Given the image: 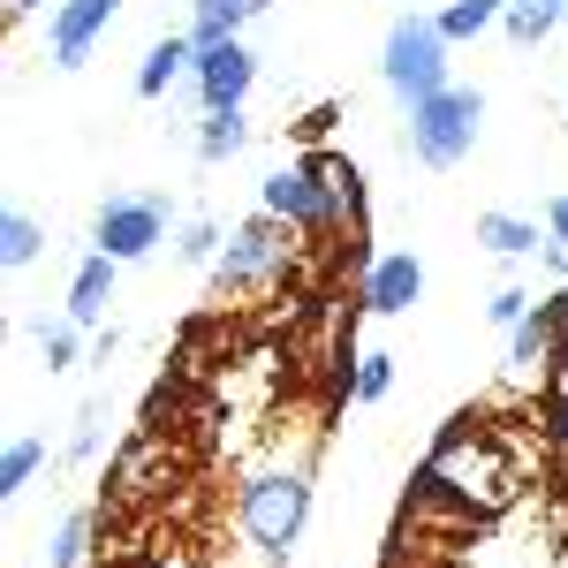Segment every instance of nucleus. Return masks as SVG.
<instances>
[{
	"instance_id": "nucleus-16",
	"label": "nucleus",
	"mask_w": 568,
	"mask_h": 568,
	"mask_svg": "<svg viewBox=\"0 0 568 568\" xmlns=\"http://www.w3.org/2000/svg\"><path fill=\"white\" fill-rule=\"evenodd\" d=\"M273 0H190V39L197 45H220V39H243V23L265 16Z\"/></svg>"
},
{
	"instance_id": "nucleus-4",
	"label": "nucleus",
	"mask_w": 568,
	"mask_h": 568,
	"mask_svg": "<svg viewBox=\"0 0 568 568\" xmlns=\"http://www.w3.org/2000/svg\"><path fill=\"white\" fill-rule=\"evenodd\" d=\"M447 31H439V16H394L387 39H379V84L402 99V114L417 106V99H433V91H447L455 77H447Z\"/></svg>"
},
{
	"instance_id": "nucleus-14",
	"label": "nucleus",
	"mask_w": 568,
	"mask_h": 568,
	"mask_svg": "<svg viewBox=\"0 0 568 568\" xmlns=\"http://www.w3.org/2000/svg\"><path fill=\"white\" fill-rule=\"evenodd\" d=\"M190 61H197V39H190V31L152 39V45H144V61H136V99H168V91L190 77Z\"/></svg>"
},
{
	"instance_id": "nucleus-28",
	"label": "nucleus",
	"mask_w": 568,
	"mask_h": 568,
	"mask_svg": "<svg viewBox=\"0 0 568 568\" xmlns=\"http://www.w3.org/2000/svg\"><path fill=\"white\" fill-rule=\"evenodd\" d=\"M485 318L508 334V326H524V318H530V296H524V288H493V296H485Z\"/></svg>"
},
{
	"instance_id": "nucleus-25",
	"label": "nucleus",
	"mask_w": 568,
	"mask_h": 568,
	"mask_svg": "<svg viewBox=\"0 0 568 568\" xmlns=\"http://www.w3.org/2000/svg\"><path fill=\"white\" fill-rule=\"evenodd\" d=\"M342 122H349L342 99H318V106H304V114L288 122V144H296V152H326V136L342 130Z\"/></svg>"
},
{
	"instance_id": "nucleus-2",
	"label": "nucleus",
	"mask_w": 568,
	"mask_h": 568,
	"mask_svg": "<svg viewBox=\"0 0 568 568\" xmlns=\"http://www.w3.org/2000/svg\"><path fill=\"white\" fill-rule=\"evenodd\" d=\"M311 524V470L304 463H258L235 478V530L258 561H288Z\"/></svg>"
},
{
	"instance_id": "nucleus-5",
	"label": "nucleus",
	"mask_w": 568,
	"mask_h": 568,
	"mask_svg": "<svg viewBox=\"0 0 568 568\" xmlns=\"http://www.w3.org/2000/svg\"><path fill=\"white\" fill-rule=\"evenodd\" d=\"M478 136H485V91L470 84H447L433 91V99H417L409 106V130H402V144L425 160V168H463L470 152H478Z\"/></svg>"
},
{
	"instance_id": "nucleus-15",
	"label": "nucleus",
	"mask_w": 568,
	"mask_h": 568,
	"mask_svg": "<svg viewBox=\"0 0 568 568\" xmlns=\"http://www.w3.org/2000/svg\"><path fill=\"white\" fill-rule=\"evenodd\" d=\"M243 144H251V114H243V106H213V114H197V130H190V152H197L205 168H227Z\"/></svg>"
},
{
	"instance_id": "nucleus-1",
	"label": "nucleus",
	"mask_w": 568,
	"mask_h": 568,
	"mask_svg": "<svg viewBox=\"0 0 568 568\" xmlns=\"http://www.w3.org/2000/svg\"><path fill=\"white\" fill-rule=\"evenodd\" d=\"M516 493H524V463H516V447L493 433L485 417H455V425L433 439L425 470H417V500H447V508L470 516V524L516 508Z\"/></svg>"
},
{
	"instance_id": "nucleus-8",
	"label": "nucleus",
	"mask_w": 568,
	"mask_h": 568,
	"mask_svg": "<svg viewBox=\"0 0 568 568\" xmlns=\"http://www.w3.org/2000/svg\"><path fill=\"white\" fill-rule=\"evenodd\" d=\"M114 16H122V0H61V8H45V69H84L91 45L114 31Z\"/></svg>"
},
{
	"instance_id": "nucleus-29",
	"label": "nucleus",
	"mask_w": 568,
	"mask_h": 568,
	"mask_svg": "<svg viewBox=\"0 0 568 568\" xmlns=\"http://www.w3.org/2000/svg\"><path fill=\"white\" fill-rule=\"evenodd\" d=\"M39 8H61V0H0V16H8V23H31Z\"/></svg>"
},
{
	"instance_id": "nucleus-6",
	"label": "nucleus",
	"mask_w": 568,
	"mask_h": 568,
	"mask_svg": "<svg viewBox=\"0 0 568 568\" xmlns=\"http://www.w3.org/2000/svg\"><path fill=\"white\" fill-rule=\"evenodd\" d=\"M258 213L288 220L296 235H356L349 213H342V197L326 190V175L311 168V152H296L288 168H273V175L258 182Z\"/></svg>"
},
{
	"instance_id": "nucleus-27",
	"label": "nucleus",
	"mask_w": 568,
	"mask_h": 568,
	"mask_svg": "<svg viewBox=\"0 0 568 568\" xmlns=\"http://www.w3.org/2000/svg\"><path fill=\"white\" fill-rule=\"evenodd\" d=\"M99 417H106V402H84V409H77V433H69V463H91V455H99Z\"/></svg>"
},
{
	"instance_id": "nucleus-26",
	"label": "nucleus",
	"mask_w": 568,
	"mask_h": 568,
	"mask_svg": "<svg viewBox=\"0 0 568 568\" xmlns=\"http://www.w3.org/2000/svg\"><path fill=\"white\" fill-rule=\"evenodd\" d=\"M394 394V356L387 349H364L349 372V402H387Z\"/></svg>"
},
{
	"instance_id": "nucleus-32",
	"label": "nucleus",
	"mask_w": 568,
	"mask_h": 568,
	"mask_svg": "<svg viewBox=\"0 0 568 568\" xmlns=\"http://www.w3.org/2000/svg\"><path fill=\"white\" fill-rule=\"evenodd\" d=\"M561 356H568V326H561Z\"/></svg>"
},
{
	"instance_id": "nucleus-23",
	"label": "nucleus",
	"mask_w": 568,
	"mask_h": 568,
	"mask_svg": "<svg viewBox=\"0 0 568 568\" xmlns=\"http://www.w3.org/2000/svg\"><path fill=\"white\" fill-rule=\"evenodd\" d=\"M39 470H45V439L16 433V439H8V455H0V493H8V500H23Z\"/></svg>"
},
{
	"instance_id": "nucleus-33",
	"label": "nucleus",
	"mask_w": 568,
	"mask_h": 568,
	"mask_svg": "<svg viewBox=\"0 0 568 568\" xmlns=\"http://www.w3.org/2000/svg\"><path fill=\"white\" fill-rule=\"evenodd\" d=\"M561 31H568V8H561Z\"/></svg>"
},
{
	"instance_id": "nucleus-17",
	"label": "nucleus",
	"mask_w": 568,
	"mask_h": 568,
	"mask_svg": "<svg viewBox=\"0 0 568 568\" xmlns=\"http://www.w3.org/2000/svg\"><path fill=\"white\" fill-rule=\"evenodd\" d=\"M478 243L493 258H538L546 251V227H530L524 213H478Z\"/></svg>"
},
{
	"instance_id": "nucleus-22",
	"label": "nucleus",
	"mask_w": 568,
	"mask_h": 568,
	"mask_svg": "<svg viewBox=\"0 0 568 568\" xmlns=\"http://www.w3.org/2000/svg\"><path fill=\"white\" fill-rule=\"evenodd\" d=\"M0 258H8V273H23V265L45 258V227L23 205H8V220H0Z\"/></svg>"
},
{
	"instance_id": "nucleus-20",
	"label": "nucleus",
	"mask_w": 568,
	"mask_h": 568,
	"mask_svg": "<svg viewBox=\"0 0 568 568\" xmlns=\"http://www.w3.org/2000/svg\"><path fill=\"white\" fill-rule=\"evenodd\" d=\"M561 8H568V0H508L500 31H508V39H516V45L530 53V45H546L554 31H561Z\"/></svg>"
},
{
	"instance_id": "nucleus-18",
	"label": "nucleus",
	"mask_w": 568,
	"mask_h": 568,
	"mask_svg": "<svg viewBox=\"0 0 568 568\" xmlns=\"http://www.w3.org/2000/svg\"><path fill=\"white\" fill-rule=\"evenodd\" d=\"M31 342H39L45 372H69V364L84 356V326H77L69 311H39V318H31Z\"/></svg>"
},
{
	"instance_id": "nucleus-30",
	"label": "nucleus",
	"mask_w": 568,
	"mask_h": 568,
	"mask_svg": "<svg viewBox=\"0 0 568 568\" xmlns=\"http://www.w3.org/2000/svg\"><path fill=\"white\" fill-rule=\"evenodd\" d=\"M546 235H554V243H568V190L546 205Z\"/></svg>"
},
{
	"instance_id": "nucleus-21",
	"label": "nucleus",
	"mask_w": 568,
	"mask_h": 568,
	"mask_svg": "<svg viewBox=\"0 0 568 568\" xmlns=\"http://www.w3.org/2000/svg\"><path fill=\"white\" fill-rule=\"evenodd\" d=\"M500 16H508V0H447L439 8V31H447V45H463V39L500 31Z\"/></svg>"
},
{
	"instance_id": "nucleus-31",
	"label": "nucleus",
	"mask_w": 568,
	"mask_h": 568,
	"mask_svg": "<svg viewBox=\"0 0 568 568\" xmlns=\"http://www.w3.org/2000/svg\"><path fill=\"white\" fill-rule=\"evenodd\" d=\"M554 447H561V463H568V402H554Z\"/></svg>"
},
{
	"instance_id": "nucleus-7",
	"label": "nucleus",
	"mask_w": 568,
	"mask_h": 568,
	"mask_svg": "<svg viewBox=\"0 0 568 568\" xmlns=\"http://www.w3.org/2000/svg\"><path fill=\"white\" fill-rule=\"evenodd\" d=\"M168 227H175V213H168L160 190H122L91 213V251H106L114 265H136L168 243Z\"/></svg>"
},
{
	"instance_id": "nucleus-10",
	"label": "nucleus",
	"mask_w": 568,
	"mask_h": 568,
	"mask_svg": "<svg viewBox=\"0 0 568 568\" xmlns=\"http://www.w3.org/2000/svg\"><path fill=\"white\" fill-rule=\"evenodd\" d=\"M417 296H425V265L409 258V251L372 258V265H364V281H356V311H372V318H402Z\"/></svg>"
},
{
	"instance_id": "nucleus-13",
	"label": "nucleus",
	"mask_w": 568,
	"mask_h": 568,
	"mask_svg": "<svg viewBox=\"0 0 568 568\" xmlns=\"http://www.w3.org/2000/svg\"><path fill=\"white\" fill-rule=\"evenodd\" d=\"M114 273H122V265L106 258V251H91V258L69 273V304H61V311H69L84 334H99V326H106V304H114Z\"/></svg>"
},
{
	"instance_id": "nucleus-3",
	"label": "nucleus",
	"mask_w": 568,
	"mask_h": 568,
	"mask_svg": "<svg viewBox=\"0 0 568 568\" xmlns=\"http://www.w3.org/2000/svg\"><path fill=\"white\" fill-rule=\"evenodd\" d=\"M296 227L273 213H251L227 227V243H220V265H213V288L220 304H251V296H265V288H281L288 273H296Z\"/></svg>"
},
{
	"instance_id": "nucleus-9",
	"label": "nucleus",
	"mask_w": 568,
	"mask_h": 568,
	"mask_svg": "<svg viewBox=\"0 0 568 568\" xmlns=\"http://www.w3.org/2000/svg\"><path fill=\"white\" fill-rule=\"evenodd\" d=\"M258 84V53L243 39H220V45H197V61H190V91H197V106L213 114V106H243Z\"/></svg>"
},
{
	"instance_id": "nucleus-12",
	"label": "nucleus",
	"mask_w": 568,
	"mask_h": 568,
	"mask_svg": "<svg viewBox=\"0 0 568 568\" xmlns=\"http://www.w3.org/2000/svg\"><path fill=\"white\" fill-rule=\"evenodd\" d=\"M168 478H175V447H168L160 425H144V433L122 447V463H114V493H122V500H144V493H160Z\"/></svg>"
},
{
	"instance_id": "nucleus-19",
	"label": "nucleus",
	"mask_w": 568,
	"mask_h": 568,
	"mask_svg": "<svg viewBox=\"0 0 568 568\" xmlns=\"http://www.w3.org/2000/svg\"><path fill=\"white\" fill-rule=\"evenodd\" d=\"M91 554H99V516H91V508L61 516L53 546H45V568H91Z\"/></svg>"
},
{
	"instance_id": "nucleus-24",
	"label": "nucleus",
	"mask_w": 568,
	"mask_h": 568,
	"mask_svg": "<svg viewBox=\"0 0 568 568\" xmlns=\"http://www.w3.org/2000/svg\"><path fill=\"white\" fill-rule=\"evenodd\" d=\"M220 243H227V227H220V220H182L175 227V265H205V273H213L220 265Z\"/></svg>"
},
{
	"instance_id": "nucleus-11",
	"label": "nucleus",
	"mask_w": 568,
	"mask_h": 568,
	"mask_svg": "<svg viewBox=\"0 0 568 568\" xmlns=\"http://www.w3.org/2000/svg\"><path fill=\"white\" fill-rule=\"evenodd\" d=\"M554 356H561V318H554V304H530L524 326H508V379L538 387L554 372Z\"/></svg>"
}]
</instances>
